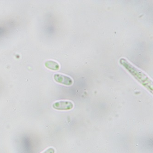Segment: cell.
Here are the masks:
<instances>
[{"mask_svg":"<svg viewBox=\"0 0 153 153\" xmlns=\"http://www.w3.org/2000/svg\"><path fill=\"white\" fill-rule=\"evenodd\" d=\"M119 63L140 84L153 94V82L144 72L134 66L124 58L120 59Z\"/></svg>","mask_w":153,"mask_h":153,"instance_id":"1","label":"cell"},{"mask_svg":"<svg viewBox=\"0 0 153 153\" xmlns=\"http://www.w3.org/2000/svg\"><path fill=\"white\" fill-rule=\"evenodd\" d=\"M53 108L58 111H69L74 107V104L69 101H60L53 103Z\"/></svg>","mask_w":153,"mask_h":153,"instance_id":"2","label":"cell"},{"mask_svg":"<svg viewBox=\"0 0 153 153\" xmlns=\"http://www.w3.org/2000/svg\"><path fill=\"white\" fill-rule=\"evenodd\" d=\"M53 78L57 83L68 86L72 85L73 83V81L71 77L62 74H54Z\"/></svg>","mask_w":153,"mask_h":153,"instance_id":"3","label":"cell"},{"mask_svg":"<svg viewBox=\"0 0 153 153\" xmlns=\"http://www.w3.org/2000/svg\"><path fill=\"white\" fill-rule=\"evenodd\" d=\"M45 65L48 69L52 71H57L60 69L59 65L54 61H47L45 62Z\"/></svg>","mask_w":153,"mask_h":153,"instance_id":"4","label":"cell"},{"mask_svg":"<svg viewBox=\"0 0 153 153\" xmlns=\"http://www.w3.org/2000/svg\"><path fill=\"white\" fill-rule=\"evenodd\" d=\"M55 149L53 148H49L46 149L45 151L42 153H55Z\"/></svg>","mask_w":153,"mask_h":153,"instance_id":"5","label":"cell"}]
</instances>
